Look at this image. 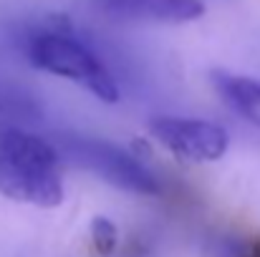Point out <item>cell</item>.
Wrapping results in <instances>:
<instances>
[{
  "mask_svg": "<svg viewBox=\"0 0 260 257\" xmlns=\"http://www.w3.org/2000/svg\"><path fill=\"white\" fill-rule=\"evenodd\" d=\"M149 131L159 146L184 162H217L230 144V136L220 124L202 119L159 116L149 124Z\"/></svg>",
  "mask_w": 260,
  "mask_h": 257,
  "instance_id": "277c9868",
  "label": "cell"
},
{
  "mask_svg": "<svg viewBox=\"0 0 260 257\" xmlns=\"http://www.w3.org/2000/svg\"><path fill=\"white\" fill-rule=\"evenodd\" d=\"M212 84L222 101L245 116L250 124L260 126V81L250 76L230 74V71H212Z\"/></svg>",
  "mask_w": 260,
  "mask_h": 257,
  "instance_id": "8992f818",
  "label": "cell"
},
{
  "mask_svg": "<svg viewBox=\"0 0 260 257\" xmlns=\"http://www.w3.org/2000/svg\"><path fill=\"white\" fill-rule=\"evenodd\" d=\"M28 61L46 74L84 86L104 103L119 101V86L111 79V74L104 68V63L84 43H79L76 38L66 33H58V30L36 33L28 43Z\"/></svg>",
  "mask_w": 260,
  "mask_h": 257,
  "instance_id": "7a4b0ae2",
  "label": "cell"
},
{
  "mask_svg": "<svg viewBox=\"0 0 260 257\" xmlns=\"http://www.w3.org/2000/svg\"><path fill=\"white\" fill-rule=\"evenodd\" d=\"M101 5L114 15L159 23H192L205 15L202 0H101Z\"/></svg>",
  "mask_w": 260,
  "mask_h": 257,
  "instance_id": "5b68a950",
  "label": "cell"
},
{
  "mask_svg": "<svg viewBox=\"0 0 260 257\" xmlns=\"http://www.w3.org/2000/svg\"><path fill=\"white\" fill-rule=\"evenodd\" d=\"M0 194L36 207L63 202L58 149L15 124H0Z\"/></svg>",
  "mask_w": 260,
  "mask_h": 257,
  "instance_id": "6da1fadb",
  "label": "cell"
},
{
  "mask_svg": "<svg viewBox=\"0 0 260 257\" xmlns=\"http://www.w3.org/2000/svg\"><path fill=\"white\" fill-rule=\"evenodd\" d=\"M58 154L71 159L74 164L88 171H96L109 184H116L126 192L137 194H159V181L149 169H144L137 157H129L124 149L101 141V139H81L66 136L58 141Z\"/></svg>",
  "mask_w": 260,
  "mask_h": 257,
  "instance_id": "3957f363",
  "label": "cell"
},
{
  "mask_svg": "<svg viewBox=\"0 0 260 257\" xmlns=\"http://www.w3.org/2000/svg\"><path fill=\"white\" fill-rule=\"evenodd\" d=\"M91 235H93V245H96L99 252L109 255L116 247V227L106 217H96L91 222Z\"/></svg>",
  "mask_w": 260,
  "mask_h": 257,
  "instance_id": "52a82bcc",
  "label": "cell"
}]
</instances>
